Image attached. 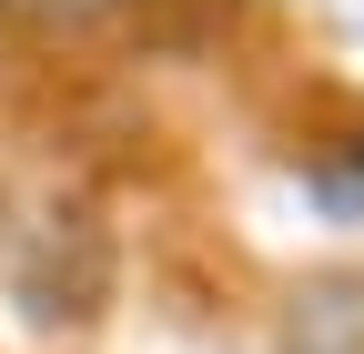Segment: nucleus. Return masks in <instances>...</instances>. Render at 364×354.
<instances>
[{
	"instance_id": "obj_1",
	"label": "nucleus",
	"mask_w": 364,
	"mask_h": 354,
	"mask_svg": "<svg viewBox=\"0 0 364 354\" xmlns=\"http://www.w3.org/2000/svg\"><path fill=\"white\" fill-rule=\"evenodd\" d=\"M41 11H61V21H102V11H122V0H41Z\"/></svg>"
}]
</instances>
